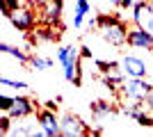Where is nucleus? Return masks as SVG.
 <instances>
[{
  "label": "nucleus",
  "instance_id": "nucleus-1",
  "mask_svg": "<svg viewBox=\"0 0 153 137\" xmlns=\"http://www.w3.org/2000/svg\"><path fill=\"white\" fill-rule=\"evenodd\" d=\"M96 30L101 34V39L110 46L128 44V25L114 14H101L96 19Z\"/></svg>",
  "mask_w": 153,
  "mask_h": 137
},
{
  "label": "nucleus",
  "instance_id": "nucleus-2",
  "mask_svg": "<svg viewBox=\"0 0 153 137\" xmlns=\"http://www.w3.org/2000/svg\"><path fill=\"white\" fill-rule=\"evenodd\" d=\"M80 55L82 50L76 46H62L57 50V62L64 69V80L73 85H80Z\"/></svg>",
  "mask_w": 153,
  "mask_h": 137
},
{
  "label": "nucleus",
  "instance_id": "nucleus-3",
  "mask_svg": "<svg viewBox=\"0 0 153 137\" xmlns=\"http://www.w3.org/2000/svg\"><path fill=\"white\" fill-rule=\"evenodd\" d=\"M117 91H119L121 101H137V103H144L146 96L153 91V85L146 78H128L126 76V80L119 85Z\"/></svg>",
  "mask_w": 153,
  "mask_h": 137
},
{
  "label": "nucleus",
  "instance_id": "nucleus-4",
  "mask_svg": "<svg viewBox=\"0 0 153 137\" xmlns=\"http://www.w3.org/2000/svg\"><path fill=\"white\" fill-rule=\"evenodd\" d=\"M37 9L32 5H21L19 9H14L9 14V23H12L19 32H34L37 27Z\"/></svg>",
  "mask_w": 153,
  "mask_h": 137
},
{
  "label": "nucleus",
  "instance_id": "nucleus-5",
  "mask_svg": "<svg viewBox=\"0 0 153 137\" xmlns=\"http://www.w3.org/2000/svg\"><path fill=\"white\" fill-rule=\"evenodd\" d=\"M59 124H62V137H85V135H91V130L87 128L82 119L73 114V112H66L62 119H59Z\"/></svg>",
  "mask_w": 153,
  "mask_h": 137
},
{
  "label": "nucleus",
  "instance_id": "nucleus-6",
  "mask_svg": "<svg viewBox=\"0 0 153 137\" xmlns=\"http://www.w3.org/2000/svg\"><path fill=\"white\" fill-rule=\"evenodd\" d=\"M37 124L44 128L46 137H57V135H62V124H59L55 110H51V107H44V110L37 112Z\"/></svg>",
  "mask_w": 153,
  "mask_h": 137
},
{
  "label": "nucleus",
  "instance_id": "nucleus-7",
  "mask_svg": "<svg viewBox=\"0 0 153 137\" xmlns=\"http://www.w3.org/2000/svg\"><path fill=\"white\" fill-rule=\"evenodd\" d=\"M119 66H121V71L128 78H146V73H149L146 62L142 57H137V55H123Z\"/></svg>",
  "mask_w": 153,
  "mask_h": 137
},
{
  "label": "nucleus",
  "instance_id": "nucleus-8",
  "mask_svg": "<svg viewBox=\"0 0 153 137\" xmlns=\"http://www.w3.org/2000/svg\"><path fill=\"white\" fill-rule=\"evenodd\" d=\"M62 7H64V0H48L39 7V19L41 23L46 25H57L59 19H62Z\"/></svg>",
  "mask_w": 153,
  "mask_h": 137
},
{
  "label": "nucleus",
  "instance_id": "nucleus-9",
  "mask_svg": "<svg viewBox=\"0 0 153 137\" xmlns=\"http://www.w3.org/2000/svg\"><path fill=\"white\" fill-rule=\"evenodd\" d=\"M128 46L151 50V48H153V34L149 32V30H144L142 25H135V27L128 30Z\"/></svg>",
  "mask_w": 153,
  "mask_h": 137
},
{
  "label": "nucleus",
  "instance_id": "nucleus-10",
  "mask_svg": "<svg viewBox=\"0 0 153 137\" xmlns=\"http://www.w3.org/2000/svg\"><path fill=\"white\" fill-rule=\"evenodd\" d=\"M34 112V101L27 96H14V105L9 107V114L14 119H27Z\"/></svg>",
  "mask_w": 153,
  "mask_h": 137
},
{
  "label": "nucleus",
  "instance_id": "nucleus-11",
  "mask_svg": "<svg viewBox=\"0 0 153 137\" xmlns=\"http://www.w3.org/2000/svg\"><path fill=\"white\" fill-rule=\"evenodd\" d=\"M89 110H91V114H94L96 121H103L105 117H112V114L117 112V105L108 103V101H94Z\"/></svg>",
  "mask_w": 153,
  "mask_h": 137
},
{
  "label": "nucleus",
  "instance_id": "nucleus-12",
  "mask_svg": "<svg viewBox=\"0 0 153 137\" xmlns=\"http://www.w3.org/2000/svg\"><path fill=\"white\" fill-rule=\"evenodd\" d=\"M0 53H5V55H9V57L19 59V64H30V59H32V55H27L23 48L12 46V44H7V41H0Z\"/></svg>",
  "mask_w": 153,
  "mask_h": 137
},
{
  "label": "nucleus",
  "instance_id": "nucleus-13",
  "mask_svg": "<svg viewBox=\"0 0 153 137\" xmlns=\"http://www.w3.org/2000/svg\"><path fill=\"white\" fill-rule=\"evenodd\" d=\"M91 5H89V0H76V12H73V27L76 30H80L85 23V16L89 14Z\"/></svg>",
  "mask_w": 153,
  "mask_h": 137
},
{
  "label": "nucleus",
  "instance_id": "nucleus-14",
  "mask_svg": "<svg viewBox=\"0 0 153 137\" xmlns=\"http://www.w3.org/2000/svg\"><path fill=\"white\" fill-rule=\"evenodd\" d=\"M30 66L34 69V71H46V69H51V66H53V59L51 57H41V55H32Z\"/></svg>",
  "mask_w": 153,
  "mask_h": 137
},
{
  "label": "nucleus",
  "instance_id": "nucleus-15",
  "mask_svg": "<svg viewBox=\"0 0 153 137\" xmlns=\"http://www.w3.org/2000/svg\"><path fill=\"white\" fill-rule=\"evenodd\" d=\"M12 114L9 112H2L0 114V135H9L12 133Z\"/></svg>",
  "mask_w": 153,
  "mask_h": 137
},
{
  "label": "nucleus",
  "instance_id": "nucleus-16",
  "mask_svg": "<svg viewBox=\"0 0 153 137\" xmlns=\"http://www.w3.org/2000/svg\"><path fill=\"white\" fill-rule=\"evenodd\" d=\"M0 85L2 87H12V89H27V82H23V80H9L7 76H2L0 78Z\"/></svg>",
  "mask_w": 153,
  "mask_h": 137
},
{
  "label": "nucleus",
  "instance_id": "nucleus-17",
  "mask_svg": "<svg viewBox=\"0 0 153 137\" xmlns=\"http://www.w3.org/2000/svg\"><path fill=\"white\" fill-rule=\"evenodd\" d=\"M0 7H2V16L9 19V14H12L14 9H19L21 2H19V0H0Z\"/></svg>",
  "mask_w": 153,
  "mask_h": 137
},
{
  "label": "nucleus",
  "instance_id": "nucleus-18",
  "mask_svg": "<svg viewBox=\"0 0 153 137\" xmlns=\"http://www.w3.org/2000/svg\"><path fill=\"white\" fill-rule=\"evenodd\" d=\"M12 105H14V96H7V94L0 96V112H9Z\"/></svg>",
  "mask_w": 153,
  "mask_h": 137
},
{
  "label": "nucleus",
  "instance_id": "nucleus-19",
  "mask_svg": "<svg viewBox=\"0 0 153 137\" xmlns=\"http://www.w3.org/2000/svg\"><path fill=\"white\" fill-rule=\"evenodd\" d=\"M144 107H146V112H151V114H153V91L146 96V101H144Z\"/></svg>",
  "mask_w": 153,
  "mask_h": 137
},
{
  "label": "nucleus",
  "instance_id": "nucleus-20",
  "mask_svg": "<svg viewBox=\"0 0 153 137\" xmlns=\"http://www.w3.org/2000/svg\"><path fill=\"white\" fill-rule=\"evenodd\" d=\"M135 2H137V0H121V5H119V7H121V9H133Z\"/></svg>",
  "mask_w": 153,
  "mask_h": 137
},
{
  "label": "nucleus",
  "instance_id": "nucleus-21",
  "mask_svg": "<svg viewBox=\"0 0 153 137\" xmlns=\"http://www.w3.org/2000/svg\"><path fill=\"white\" fill-rule=\"evenodd\" d=\"M80 50H82V57H91V50H89V48H87V46H82Z\"/></svg>",
  "mask_w": 153,
  "mask_h": 137
},
{
  "label": "nucleus",
  "instance_id": "nucleus-22",
  "mask_svg": "<svg viewBox=\"0 0 153 137\" xmlns=\"http://www.w3.org/2000/svg\"><path fill=\"white\" fill-rule=\"evenodd\" d=\"M105 2H112V5H117V7L121 5V0H105Z\"/></svg>",
  "mask_w": 153,
  "mask_h": 137
},
{
  "label": "nucleus",
  "instance_id": "nucleus-23",
  "mask_svg": "<svg viewBox=\"0 0 153 137\" xmlns=\"http://www.w3.org/2000/svg\"><path fill=\"white\" fill-rule=\"evenodd\" d=\"M21 5H30V0H19Z\"/></svg>",
  "mask_w": 153,
  "mask_h": 137
},
{
  "label": "nucleus",
  "instance_id": "nucleus-24",
  "mask_svg": "<svg viewBox=\"0 0 153 137\" xmlns=\"http://www.w3.org/2000/svg\"><path fill=\"white\" fill-rule=\"evenodd\" d=\"M149 73H151V76H153V66H151V69H149Z\"/></svg>",
  "mask_w": 153,
  "mask_h": 137
}]
</instances>
